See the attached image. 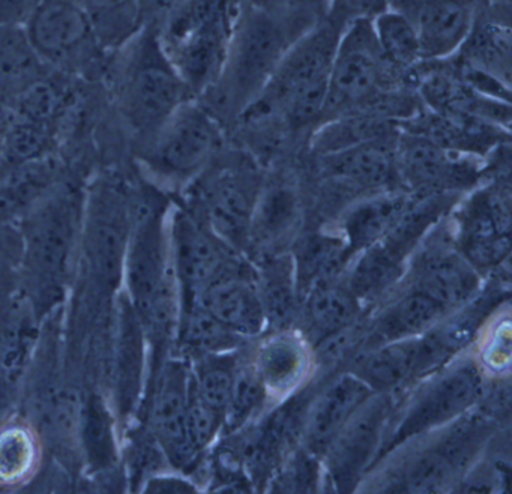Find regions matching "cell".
I'll list each match as a JSON object with an SVG mask.
<instances>
[{
  "label": "cell",
  "instance_id": "obj_1",
  "mask_svg": "<svg viewBox=\"0 0 512 494\" xmlns=\"http://www.w3.org/2000/svg\"><path fill=\"white\" fill-rule=\"evenodd\" d=\"M122 133L134 149L151 139L185 101L194 98L167 59L157 26H143L133 38L109 53L101 80Z\"/></svg>",
  "mask_w": 512,
  "mask_h": 494
},
{
  "label": "cell",
  "instance_id": "obj_2",
  "mask_svg": "<svg viewBox=\"0 0 512 494\" xmlns=\"http://www.w3.org/2000/svg\"><path fill=\"white\" fill-rule=\"evenodd\" d=\"M301 35L287 20L254 0L241 4L223 73L197 100L226 130L265 89L287 50Z\"/></svg>",
  "mask_w": 512,
  "mask_h": 494
},
{
  "label": "cell",
  "instance_id": "obj_3",
  "mask_svg": "<svg viewBox=\"0 0 512 494\" xmlns=\"http://www.w3.org/2000/svg\"><path fill=\"white\" fill-rule=\"evenodd\" d=\"M85 196L55 185L28 211L20 224V268L26 295L34 301H58L79 265Z\"/></svg>",
  "mask_w": 512,
  "mask_h": 494
},
{
  "label": "cell",
  "instance_id": "obj_4",
  "mask_svg": "<svg viewBox=\"0 0 512 494\" xmlns=\"http://www.w3.org/2000/svg\"><path fill=\"white\" fill-rule=\"evenodd\" d=\"M239 8L238 0H178L157 26L167 59L194 98L220 79Z\"/></svg>",
  "mask_w": 512,
  "mask_h": 494
},
{
  "label": "cell",
  "instance_id": "obj_5",
  "mask_svg": "<svg viewBox=\"0 0 512 494\" xmlns=\"http://www.w3.org/2000/svg\"><path fill=\"white\" fill-rule=\"evenodd\" d=\"M173 200L149 179L133 187V218L125 254L122 287L139 319L179 301L170 260L169 217Z\"/></svg>",
  "mask_w": 512,
  "mask_h": 494
},
{
  "label": "cell",
  "instance_id": "obj_6",
  "mask_svg": "<svg viewBox=\"0 0 512 494\" xmlns=\"http://www.w3.org/2000/svg\"><path fill=\"white\" fill-rule=\"evenodd\" d=\"M346 26L334 14H326L289 47L257 95L286 119L295 134L313 131L320 124L332 62Z\"/></svg>",
  "mask_w": 512,
  "mask_h": 494
},
{
  "label": "cell",
  "instance_id": "obj_7",
  "mask_svg": "<svg viewBox=\"0 0 512 494\" xmlns=\"http://www.w3.org/2000/svg\"><path fill=\"white\" fill-rule=\"evenodd\" d=\"M265 179L245 151H226L188 185L184 205L230 248L247 256L251 218Z\"/></svg>",
  "mask_w": 512,
  "mask_h": 494
},
{
  "label": "cell",
  "instance_id": "obj_8",
  "mask_svg": "<svg viewBox=\"0 0 512 494\" xmlns=\"http://www.w3.org/2000/svg\"><path fill=\"white\" fill-rule=\"evenodd\" d=\"M226 133L205 106L191 98L134 154L149 181L161 188L188 187L226 148Z\"/></svg>",
  "mask_w": 512,
  "mask_h": 494
},
{
  "label": "cell",
  "instance_id": "obj_9",
  "mask_svg": "<svg viewBox=\"0 0 512 494\" xmlns=\"http://www.w3.org/2000/svg\"><path fill=\"white\" fill-rule=\"evenodd\" d=\"M409 86L410 71H398L383 58L371 19L352 20L338 41L320 124L373 109L383 95Z\"/></svg>",
  "mask_w": 512,
  "mask_h": 494
},
{
  "label": "cell",
  "instance_id": "obj_10",
  "mask_svg": "<svg viewBox=\"0 0 512 494\" xmlns=\"http://www.w3.org/2000/svg\"><path fill=\"white\" fill-rule=\"evenodd\" d=\"M131 218L133 187L115 173L98 176L85 194L77 266L103 289L122 286Z\"/></svg>",
  "mask_w": 512,
  "mask_h": 494
},
{
  "label": "cell",
  "instance_id": "obj_11",
  "mask_svg": "<svg viewBox=\"0 0 512 494\" xmlns=\"http://www.w3.org/2000/svg\"><path fill=\"white\" fill-rule=\"evenodd\" d=\"M41 61L53 73L101 82L109 53L101 47L79 0H43L25 26Z\"/></svg>",
  "mask_w": 512,
  "mask_h": 494
},
{
  "label": "cell",
  "instance_id": "obj_12",
  "mask_svg": "<svg viewBox=\"0 0 512 494\" xmlns=\"http://www.w3.org/2000/svg\"><path fill=\"white\" fill-rule=\"evenodd\" d=\"M484 394V374L475 361H463L437 373L407 404L391 433L385 434L373 464L415 437L451 424L472 410Z\"/></svg>",
  "mask_w": 512,
  "mask_h": 494
},
{
  "label": "cell",
  "instance_id": "obj_13",
  "mask_svg": "<svg viewBox=\"0 0 512 494\" xmlns=\"http://www.w3.org/2000/svg\"><path fill=\"white\" fill-rule=\"evenodd\" d=\"M449 232L464 259L484 277L511 251V188L508 179L476 187L449 212Z\"/></svg>",
  "mask_w": 512,
  "mask_h": 494
},
{
  "label": "cell",
  "instance_id": "obj_14",
  "mask_svg": "<svg viewBox=\"0 0 512 494\" xmlns=\"http://www.w3.org/2000/svg\"><path fill=\"white\" fill-rule=\"evenodd\" d=\"M401 188L416 196H464L484 173V158L452 151L418 134L401 131L395 142Z\"/></svg>",
  "mask_w": 512,
  "mask_h": 494
},
{
  "label": "cell",
  "instance_id": "obj_15",
  "mask_svg": "<svg viewBox=\"0 0 512 494\" xmlns=\"http://www.w3.org/2000/svg\"><path fill=\"white\" fill-rule=\"evenodd\" d=\"M446 218L407 260L401 281L406 289L418 290L455 313L478 298L482 275L455 247Z\"/></svg>",
  "mask_w": 512,
  "mask_h": 494
},
{
  "label": "cell",
  "instance_id": "obj_16",
  "mask_svg": "<svg viewBox=\"0 0 512 494\" xmlns=\"http://www.w3.org/2000/svg\"><path fill=\"white\" fill-rule=\"evenodd\" d=\"M433 445L407 461L400 478L389 487L406 493H437L451 487L481 451L491 433V421L472 410L446 425Z\"/></svg>",
  "mask_w": 512,
  "mask_h": 494
},
{
  "label": "cell",
  "instance_id": "obj_17",
  "mask_svg": "<svg viewBox=\"0 0 512 494\" xmlns=\"http://www.w3.org/2000/svg\"><path fill=\"white\" fill-rule=\"evenodd\" d=\"M169 244L181 307L193 304L227 263L241 254L221 241L211 227L182 202H173L170 211Z\"/></svg>",
  "mask_w": 512,
  "mask_h": 494
},
{
  "label": "cell",
  "instance_id": "obj_18",
  "mask_svg": "<svg viewBox=\"0 0 512 494\" xmlns=\"http://www.w3.org/2000/svg\"><path fill=\"white\" fill-rule=\"evenodd\" d=\"M190 367L181 359H167L158 367L146 407V430L160 446L167 463L188 470L199 460L187 431Z\"/></svg>",
  "mask_w": 512,
  "mask_h": 494
},
{
  "label": "cell",
  "instance_id": "obj_19",
  "mask_svg": "<svg viewBox=\"0 0 512 494\" xmlns=\"http://www.w3.org/2000/svg\"><path fill=\"white\" fill-rule=\"evenodd\" d=\"M392 412V394H373L343 425L323 454L326 472L338 493H349L373 466Z\"/></svg>",
  "mask_w": 512,
  "mask_h": 494
},
{
  "label": "cell",
  "instance_id": "obj_20",
  "mask_svg": "<svg viewBox=\"0 0 512 494\" xmlns=\"http://www.w3.org/2000/svg\"><path fill=\"white\" fill-rule=\"evenodd\" d=\"M193 304L242 338L257 337L266 329L256 265L244 254L233 257Z\"/></svg>",
  "mask_w": 512,
  "mask_h": 494
},
{
  "label": "cell",
  "instance_id": "obj_21",
  "mask_svg": "<svg viewBox=\"0 0 512 494\" xmlns=\"http://www.w3.org/2000/svg\"><path fill=\"white\" fill-rule=\"evenodd\" d=\"M418 35L422 62L445 61L460 50L475 20L473 0H388Z\"/></svg>",
  "mask_w": 512,
  "mask_h": 494
},
{
  "label": "cell",
  "instance_id": "obj_22",
  "mask_svg": "<svg viewBox=\"0 0 512 494\" xmlns=\"http://www.w3.org/2000/svg\"><path fill=\"white\" fill-rule=\"evenodd\" d=\"M148 350L142 322L130 299L122 293L113 344L112 374L115 413L124 422L136 415L142 403L145 380L148 382Z\"/></svg>",
  "mask_w": 512,
  "mask_h": 494
},
{
  "label": "cell",
  "instance_id": "obj_23",
  "mask_svg": "<svg viewBox=\"0 0 512 494\" xmlns=\"http://www.w3.org/2000/svg\"><path fill=\"white\" fill-rule=\"evenodd\" d=\"M302 205L298 188L287 178L263 181L251 218L247 257L286 253L301 226Z\"/></svg>",
  "mask_w": 512,
  "mask_h": 494
},
{
  "label": "cell",
  "instance_id": "obj_24",
  "mask_svg": "<svg viewBox=\"0 0 512 494\" xmlns=\"http://www.w3.org/2000/svg\"><path fill=\"white\" fill-rule=\"evenodd\" d=\"M397 137L320 155L317 157L320 175L332 187L356 193L373 194L401 188L397 187L400 182L395 166Z\"/></svg>",
  "mask_w": 512,
  "mask_h": 494
},
{
  "label": "cell",
  "instance_id": "obj_25",
  "mask_svg": "<svg viewBox=\"0 0 512 494\" xmlns=\"http://www.w3.org/2000/svg\"><path fill=\"white\" fill-rule=\"evenodd\" d=\"M373 394L352 371L332 379L308 403L302 430L304 448L322 458L338 431Z\"/></svg>",
  "mask_w": 512,
  "mask_h": 494
},
{
  "label": "cell",
  "instance_id": "obj_26",
  "mask_svg": "<svg viewBox=\"0 0 512 494\" xmlns=\"http://www.w3.org/2000/svg\"><path fill=\"white\" fill-rule=\"evenodd\" d=\"M412 199L413 194L404 188H391L361 197L344 209L337 233L355 256L383 241Z\"/></svg>",
  "mask_w": 512,
  "mask_h": 494
},
{
  "label": "cell",
  "instance_id": "obj_27",
  "mask_svg": "<svg viewBox=\"0 0 512 494\" xmlns=\"http://www.w3.org/2000/svg\"><path fill=\"white\" fill-rule=\"evenodd\" d=\"M353 374L374 394H392L424 377L421 335L389 341L365 350L355 362Z\"/></svg>",
  "mask_w": 512,
  "mask_h": 494
},
{
  "label": "cell",
  "instance_id": "obj_28",
  "mask_svg": "<svg viewBox=\"0 0 512 494\" xmlns=\"http://www.w3.org/2000/svg\"><path fill=\"white\" fill-rule=\"evenodd\" d=\"M299 305L305 332L314 346L355 326L364 307L347 289L343 277L313 284Z\"/></svg>",
  "mask_w": 512,
  "mask_h": 494
},
{
  "label": "cell",
  "instance_id": "obj_29",
  "mask_svg": "<svg viewBox=\"0 0 512 494\" xmlns=\"http://www.w3.org/2000/svg\"><path fill=\"white\" fill-rule=\"evenodd\" d=\"M511 22L476 11L472 28L454 58L511 86Z\"/></svg>",
  "mask_w": 512,
  "mask_h": 494
},
{
  "label": "cell",
  "instance_id": "obj_30",
  "mask_svg": "<svg viewBox=\"0 0 512 494\" xmlns=\"http://www.w3.org/2000/svg\"><path fill=\"white\" fill-rule=\"evenodd\" d=\"M254 365L268 395L283 397L295 391L310 370L307 343L289 331L272 332L257 349Z\"/></svg>",
  "mask_w": 512,
  "mask_h": 494
},
{
  "label": "cell",
  "instance_id": "obj_31",
  "mask_svg": "<svg viewBox=\"0 0 512 494\" xmlns=\"http://www.w3.org/2000/svg\"><path fill=\"white\" fill-rule=\"evenodd\" d=\"M257 287L265 313L266 329L289 331L299 307L292 254L280 253L257 260Z\"/></svg>",
  "mask_w": 512,
  "mask_h": 494
},
{
  "label": "cell",
  "instance_id": "obj_32",
  "mask_svg": "<svg viewBox=\"0 0 512 494\" xmlns=\"http://www.w3.org/2000/svg\"><path fill=\"white\" fill-rule=\"evenodd\" d=\"M448 310L430 296L418 290L404 289L374 322L370 337L371 347L403 338L419 337L436 328L449 316Z\"/></svg>",
  "mask_w": 512,
  "mask_h": 494
},
{
  "label": "cell",
  "instance_id": "obj_33",
  "mask_svg": "<svg viewBox=\"0 0 512 494\" xmlns=\"http://www.w3.org/2000/svg\"><path fill=\"white\" fill-rule=\"evenodd\" d=\"M311 133V149L320 157L365 143L395 139L400 133V124L380 113L362 110L322 122Z\"/></svg>",
  "mask_w": 512,
  "mask_h": 494
},
{
  "label": "cell",
  "instance_id": "obj_34",
  "mask_svg": "<svg viewBox=\"0 0 512 494\" xmlns=\"http://www.w3.org/2000/svg\"><path fill=\"white\" fill-rule=\"evenodd\" d=\"M290 254L299 299L313 284L343 277L353 257L338 233H313L305 236L296 242L295 250Z\"/></svg>",
  "mask_w": 512,
  "mask_h": 494
},
{
  "label": "cell",
  "instance_id": "obj_35",
  "mask_svg": "<svg viewBox=\"0 0 512 494\" xmlns=\"http://www.w3.org/2000/svg\"><path fill=\"white\" fill-rule=\"evenodd\" d=\"M50 73L32 47L25 28H0V100H13Z\"/></svg>",
  "mask_w": 512,
  "mask_h": 494
},
{
  "label": "cell",
  "instance_id": "obj_36",
  "mask_svg": "<svg viewBox=\"0 0 512 494\" xmlns=\"http://www.w3.org/2000/svg\"><path fill=\"white\" fill-rule=\"evenodd\" d=\"M406 263L395 259L382 245L376 244L355 254L343 274V281L362 305L388 295L401 283Z\"/></svg>",
  "mask_w": 512,
  "mask_h": 494
},
{
  "label": "cell",
  "instance_id": "obj_37",
  "mask_svg": "<svg viewBox=\"0 0 512 494\" xmlns=\"http://www.w3.org/2000/svg\"><path fill=\"white\" fill-rule=\"evenodd\" d=\"M83 457L92 472L112 469L119 458L115 409L100 394H89L80 409Z\"/></svg>",
  "mask_w": 512,
  "mask_h": 494
},
{
  "label": "cell",
  "instance_id": "obj_38",
  "mask_svg": "<svg viewBox=\"0 0 512 494\" xmlns=\"http://www.w3.org/2000/svg\"><path fill=\"white\" fill-rule=\"evenodd\" d=\"M35 317L29 296L13 295L0 304V371L17 376L35 337Z\"/></svg>",
  "mask_w": 512,
  "mask_h": 494
},
{
  "label": "cell",
  "instance_id": "obj_39",
  "mask_svg": "<svg viewBox=\"0 0 512 494\" xmlns=\"http://www.w3.org/2000/svg\"><path fill=\"white\" fill-rule=\"evenodd\" d=\"M95 37L107 53L115 52L142 31V0H82Z\"/></svg>",
  "mask_w": 512,
  "mask_h": 494
},
{
  "label": "cell",
  "instance_id": "obj_40",
  "mask_svg": "<svg viewBox=\"0 0 512 494\" xmlns=\"http://www.w3.org/2000/svg\"><path fill=\"white\" fill-rule=\"evenodd\" d=\"M176 337L193 358L227 355L235 352L244 341L241 335L218 322L214 316L197 304L181 307Z\"/></svg>",
  "mask_w": 512,
  "mask_h": 494
},
{
  "label": "cell",
  "instance_id": "obj_41",
  "mask_svg": "<svg viewBox=\"0 0 512 494\" xmlns=\"http://www.w3.org/2000/svg\"><path fill=\"white\" fill-rule=\"evenodd\" d=\"M37 434L22 422L0 427V487H17L34 476L40 466Z\"/></svg>",
  "mask_w": 512,
  "mask_h": 494
},
{
  "label": "cell",
  "instance_id": "obj_42",
  "mask_svg": "<svg viewBox=\"0 0 512 494\" xmlns=\"http://www.w3.org/2000/svg\"><path fill=\"white\" fill-rule=\"evenodd\" d=\"M374 35L383 58L397 68L409 73L421 64V47L412 23L392 8H385L371 19Z\"/></svg>",
  "mask_w": 512,
  "mask_h": 494
},
{
  "label": "cell",
  "instance_id": "obj_43",
  "mask_svg": "<svg viewBox=\"0 0 512 494\" xmlns=\"http://www.w3.org/2000/svg\"><path fill=\"white\" fill-rule=\"evenodd\" d=\"M268 397L254 361L248 364L236 362L232 392L224 413L223 430L227 434H235L247 427L259 415Z\"/></svg>",
  "mask_w": 512,
  "mask_h": 494
},
{
  "label": "cell",
  "instance_id": "obj_44",
  "mask_svg": "<svg viewBox=\"0 0 512 494\" xmlns=\"http://www.w3.org/2000/svg\"><path fill=\"white\" fill-rule=\"evenodd\" d=\"M190 382L196 394L224 416L235 377V358L227 355H206L193 358Z\"/></svg>",
  "mask_w": 512,
  "mask_h": 494
},
{
  "label": "cell",
  "instance_id": "obj_45",
  "mask_svg": "<svg viewBox=\"0 0 512 494\" xmlns=\"http://www.w3.org/2000/svg\"><path fill=\"white\" fill-rule=\"evenodd\" d=\"M223 424L224 416L205 403L196 394L190 382L187 400V431L191 443L200 454L214 443L218 433L223 430Z\"/></svg>",
  "mask_w": 512,
  "mask_h": 494
},
{
  "label": "cell",
  "instance_id": "obj_46",
  "mask_svg": "<svg viewBox=\"0 0 512 494\" xmlns=\"http://www.w3.org/2000/svg\"><path fill=\"white\" fill-rule=\"evenodd\" d=\"M319 479L317 457L307 449L296 451L295 455L284 461L283 469L278 472L275 491H310L316 490Z\"/></svg>",
  "mask_w": 512,
  "mask_h": 494
},
{
  "label": "cell",
  "instance_id": "obj_47",
  "mask_svg": "<svg viewBox=\"0 0 512 494\" xmlns=\"http://www.w3.org/2000/svg\"><path fill=\"white\" fill-rule=\"evenodd\" d=\"M142 493H197L199 487L191 479L173 473H154L140 485Z\"/></svg>",
  "mask_w": 512,
  "mask_h": 494
},
{
  "label": "cell",
  "instance_id": "obj_48",
  "mask_svg": "<svg viewBox=\"0 0 512 494\" xmlns=\"http://www.w3.org/2000/svg\"><path fill=\"white\" fill-rule=\"evenodd\" d=\"M43 0H0V28H25Z\"/></svg>",
  "mask_w": 512,
  "mask_h": 494
},
{
  "label": "cell",
  "instance_id": "obj_49",
  "mask_svg": "<svg viewBox=\"0 0 512 494\" xmlns=\"http://www.w3.org/2000/svg\"><path fill=\"white\" fill-rule=\"evenodd\" d=\"M11 227L5 223L4 215L0 214V272L7 266V260L13 257V251L22 253L19 229L10 232Z\"/></svg>",
  "mask_w": 512,
  "mask_h": 494
},
{
  "label": "cell",
  "instance_id": "obj_50",
  "mask_svg": "<svg viewBox=\"0 0 512 494\" xmlns=\"http://www.w3.org/2000/svg\"><path fill=\"white\" fill-rule=\"evenodd\" d=\"M476 11L511 22V0H475Z\"/></svg>",
  "mask_w": 512,
  "mask_h": 494
}]
</instances>
